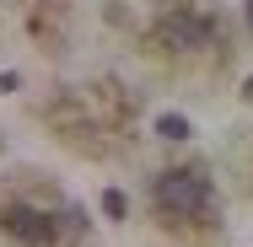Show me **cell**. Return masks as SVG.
<instances>
[{
	"label": "cell",
	"mask_w": 253,
	"mask_h": 247,
	"mask_svg": "<svg viewBox=\"0 0 253 247\" xmlns=\"http://www.w3.org/2000/svg\"><path fill=\"white\" fill-rule=\"evenodd\" d=\"M151 194H156V210H162L167 220H205L210 204H215L210 183H205L194 167H172V172H162Z\"/></svg>",
	"instance_id": "6da1fadb"
},
{
	"label": "cell",
	"mask_w": 253,
	"mask_h": 247,
	"mask_svg": "<svg viewBox=\"0 0 253 247\" xmlns=\"http://www.w3.org/2000/svg\"><path fill=\"white\" fill-rule=\"evenodd\" d=\"M248 22H253V5H248Z\"/></svg>",
	"instance_id": "ba28073f"
},
{
	"label": "cell",
	"mask_w": 253,
	"mask_h": 247,
	"mask_svg": "<svg viewBox=\"0 0 253 247\" xmlns=\"http://www.w3.org/2000/svg\"><path fill=\"white\" fill-rule=\"evenodd\" d=\"M243 97H248V102H253V75H248V81H243Z\"/></svg>",
	"instance_id": "52a82bcc"
},
{
	"label": "cell",
	"mask_w": 253,
	"mask_h": 247,
	"mask_svg": "<svg viewBox=\"0 0 253 247\" xmlns=\"http://www.w3.org/2000/svg\"><path fill=\"white\" fill-rule=\"evenodd\" d=\"M102 215H108V220H124V215H129V199L119 194V188H108V194H102Z\"/></svg>",
	"instance_id": "5b68a950"
},
{
	"label": "cell",
	"mask_w": 253,
	"mask_h": 247,
	"mask_svg": "<svg viewBox=\"0 0 253 247\" xmlns=\"http://www.w3.org/2000/svg\"><path fill=\"white\" fill-rule=\"evenodd\" d=\"M11 86H16V75H0V92H11Z\"/></svg>",
	"instance_id": "8992f818"
},
{
	"label": "cell",
	"mask_w": 253,
	"mask_h": 247,
	"mask_svg": "<svg viewBox=\"0 0 253 247\" xmlns=\"http://www.w3.org/2000/svg\"><path fill=\"white\" fill-rule=\"evenodd\" d=\"M156 135H162V140H189V118H183V113H162V118H156Z\"/></svg>",
	"instance_id": "277c9868"
},
{
	"label": "cell",
	"mask_w": 253,
	"mask_h": 247,
	"mask_svg": "<svg viewBox=\"0 0 253 247\" xmlns=\"http://www.w3.org/2000/svg\"><path fill=\"white\" fill-rule=\"evenodd\" d=\"M162 43H172V49H205L210 43V22L205 16H194V11H178V16H167L162 22Z\"/></svg>",
	"instance_id": "3957f363"
},
{
	"label": "cell",
	"mask_w": 253,
	"mask_h": 247,
	"mask_svg": "<svg viewBox=\"0 0 253 247\" xmlns=\"http://www.w3.org/2000/svg\"><path fill=\"white\" fill-rule=\"evenodd\" d=\"M0 231L22 247H54V220L33 204H0Z\"/></svg>",
	"instance_id": "7a4b0ae2"
}]
</instances>
